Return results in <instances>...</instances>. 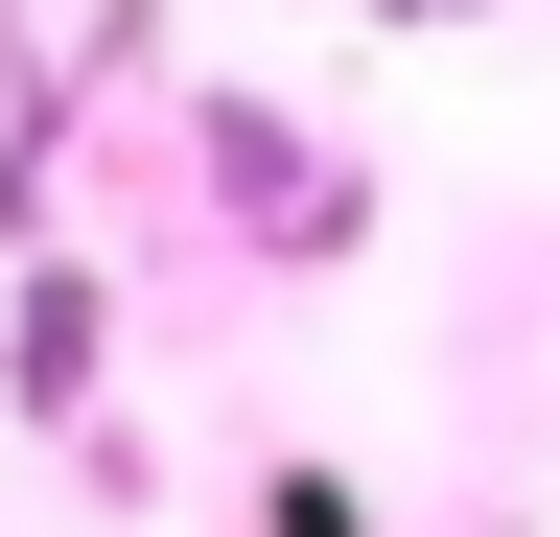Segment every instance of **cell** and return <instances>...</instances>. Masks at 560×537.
<instances>
[{"label": "cell", "instance_id": "obj_1", "mask_svg": "<svg viewBox=\"0 0 560 537\" xmlns=\"http://www.w3.org/2000/svg\"><path fill=\"white\" fill-rule=\"evenodd\" d=\"M0 397H94V281H24V351H0Z\"/></svg>", "mask_w": 560, "mask_h": 537}, {"label": "cell", "instance_id": "obj_2", "mask_svg": "<svg viewBox=\"0 0 560 537\" xmlns=\"http://www.w3.org/2000/svg\"><path fill=\"white\" fill-rule=\"evenodd\" d=\"M397 24H467V0H397Z\"/></svg>", "mask_w": 560, "mask_h": 537}]
</instances>
